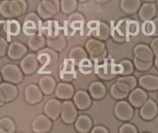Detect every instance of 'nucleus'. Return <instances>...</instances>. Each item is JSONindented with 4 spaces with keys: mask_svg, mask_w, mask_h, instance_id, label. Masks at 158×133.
Here are the masks:
<instances>
[{
    "mask_svg": "<svg viewBox=\"0 0 158 133\" xmlns=\"http://www.w3.org/2000/svg\"><path fill=\"white\" fill-rule=\"evenodd\" d=\"M7 42L4 38L0 37V57H2L7 52Z\"/></svg>",
    "mask_w": 158,
    "mask_h": 133,
    "instance_id": "obj_45",
    "label": "nucleus"
},
{
    "mask_svg": "<svg viewBox=\"0 0 158 133\" xmlns=\"http://www.w3.org/2000/svg\"><path fill=\"white\" fill-rule=\"evenodd\" d=\"M117 70L113 68L112 65L110 63L104 64L99 66L97 69L98 76L105 81H110L114 78L117 75Z\"/></svg>",
    "mask_w": 158,
    "mask_h": 133,
    "instance_id": "obj_29",
    "label": "nucleus"
},
{
    "mask_svg": "<svg viewBox=\"0 0 158 133\" xmlns=\"http://www.w3.org/2000/svg\"><path fill=\"white\" fill-rule=\"evenodd\" d=\"M114 115L122 121H129L134 115V109L126 101H120L114 106Z\"/></svg>",
    "mask_w": 158,
    "mask_h": 133,
    "instance_id": "obj_8",
    "label": "nucleus"
},
{
    "mask_svg": "<svg viewBox=\"0 0 158 133\" xmlns=\"http://www.w3.org/2000/svg\"><path fill=\"white\" fill-rule=\"evenodd\" d=\"M85 19L81 14L78 13H74L69 15L68 17V22L70 27L73 29H80L84 25Z\"/></svg>",
    "mask_w": 158,
    "mask_h": 133,
    "instance_id": "obj_38",
    "label": "nucleus"
},
{
    "mask_svg": "<svg viewBox=\"0 0 158 133\" xmlns=\"http://www.w3.org/2000/svg\"><path fill=\"white\" fill-rule=\"evenodd\" d=\"M140 31L138 22L135 20L127 19V33L128 35H137Z\"/></svg>",
    "mask_w": 158,
    "mask_h": 133,
    "instance_id": "obj_40",
    "label": "nucleus"
},
{
    "mask_svg": "<svg viewBox=\"0 0 158 133\" xmlns=\"http://www.w3.org/2000/svg\"><path fill=\"white\" fill-rule=\"evenodd\" d=\"M151 49L153 51L154 55H158V37L155 38L151 43Z\"/></svg>",
    "mask_w": 158,
    "mask_h": 133,
    "instance_id": "obj_47",
    "label": "nucleus"
},
{
    "mask_svg": "<svg viewBox=\"0 0 158 133\" xmlns=\"http://www.w3.org/2000/svg\"><path fill=\"white\" fill-rule=\"evenodd\" d=\"M3 31L7 35L16 36L21 32V25L17 20L9 19L4 22Z\"/></svg>",
    "mask_w": 158,
    "mask_h": 133,
    "instance_id": "obj_32",
    "label": "nucleus"
},
{
    "mask_svg": "<svg viewBox=\"0 0 158 133\" xmlns=\"http://www.w3.org/2000/svg\"><path fill=\"white\" fill-rule=\"evenodd\" d=\"M142 32L145 35L147 36H152L156 32V25L152 20L150 21L143 22L142 25Z\"/></svg>",
    "mask_w": 158,
    "mask_h": 133,
    "instance_id": "obj_39",
    "label": "nucleus"
},
{
    "mask_svg": "<svg viewBox=\"0 0 158 133\" xmlns=\"http://www.w3.org/2000/svg\"><path fill=\"white\" fill-rule=\"evenodd\" d=\"M109 1H97V2H108Z\"/></svg>",
    "mask_w": 158,
    "mask_h": 133,
    "instance_id": "obj_50",
    "label": "nucleus"
},
{
    "mask_svg": "<svg viewBox=\"0 0 158 133\" xmlns=\"http://www.w3.org/2000/svg\"><path fill=\"white\" fill-rule=\"evenodd\" d=\"M112 39L114 42H118V43H122L126 42L127 40V35L124 34L123 32H121L119 29L117 27H114L113 31L111 33Z\"/></svg>",
    "mask_w": 158,
    "mask_h": 133,
    "instance_id": "obj_42",
    "label": "nucleus"
},
{
    "mask_svg": "<svg viewBox=\"0 0 158 133\" xmlns=\"http://www.w3.org/2000/svg\"><path fill=\"white\" fill-rule=\"evenodd\" d=\"M158 107L155 101L152 99H148L140 107V115L142 118L146 121L154 119L157 115Z\"/></svg>",
    "mask_w": 158,
    "mask_h": 133,
    "instance_id": "obj_16",
    "label": "nucleus"
},
{
    "mask_svg": "<svg viewBox=\"0 0 158 133\" xmlns=\"http://www.w3.org/2000/svg\"><path fill=\"white\" fill-rule=\"evenodd\" d=\"M43 35L48 39L58 36L59 34V24L56 20H47L41 25Z\"/></svg>",
    "mask_w": 158,
    "mask_h": 133,
    "instance_id": "obj_22",
    "label": "nucleus"
},
{
    "mask_svg": "<svg viewBox=\"0 0 158 133\" xmlns=\"http://www.w3.org/2000/svg\"><path fill=\"white\" fill-rule=\"evenodd\" d=\"M60 10L59 0H43L37 6V13L41 19L49 20L56 16Z\"/></svg>",
    "mask_w": 158,
    "mask_h": 133,
    "instance_id": "obj_2",
    "label": "nucleus"
},
{
    "mask_svg": "<svg viewBox=\"0 0 158 133\" xmlns=\"http://www.w3.org/2000/svg\"><path fill=\"white\" fill-rule=\"evenodd\" d=\"M86 53H89L92 59L102 60L107 55L104 43L95 39H89L85 44Z\"/></svg>",
    "mask_w": 158,
    "mask_h": 133,
    "instance_id": "obj_4",
    "label": "nucleus"
},
{
    "mask_svg": "<svg viewBox=\"0 0 158 133\" xmlns=\"http://www.w3.org/2000/svg\"><path fill=\"white\" fill-rule=\"evenodd\" d=\"M115 84L120 91L129 94L137 86V79L133 76H122L118 78Z\"/></svg>",
    "mask_w": 158,
    "mask_h": 133,
    "instance_id": "obj_20",
    "label": "nucleus"
},
{
    "mask_svg": "<svg viewBox=\"0 0 158 133\" xmlns=\"http://www.w3.org/2000/svg\"><path fill=\"white\" fill-rule=\"evenodd\" d=\"M78 6V2L76 0H61L60 2L61 10L66 15L73 14Z\"/></svg>",
    "mask_w": 158,
    "mask_h": 133,
    "instance_id": "obj_37",
    "label": "nucleus"
},
{
    "mask_svg": "<svg viewBox=\"0 0 158 133\" xmlns=\"http://www.w3.org/2000/svg\"><path fill=\"white\" fill-rule=\"evenodd\" d=\"M88 28L92 36L101 42L107 40L111 35L110 27L106 22L98 20L91 21L88 23Z\"/></svg>",
    "mask_w": 158,
    "mask_h": 133,
    "instance_id": "obj_3",
    "label": "nucleus"
},
{
    "mask_svg": "<svg viewBox=\"0 0 158 133\" xmlns=\"http://www.w3.org/2000/svg\"><path fill=\"white\" fill-rule=\"evenodd\" d=\"M129 104L135 108H140L148 100V94L142 88H136L129 93Z\"/></svg>",
    "mask_w": 158,
    "mask_h": 133,
    "instance_id": "obj_14",
    "label": "nucleus"
},
{
    "mask_svg": "<svg viewBox=\"0 0 158 133\" xmlns=\"http://www.w3.org/2000/svg\"><path fill=\"white\" fill-rule=\"evenodd\" d=\"M39 87L43 94L50 95L56 91L57 84L53 77L50 76H44L39 80Z\"/></svg>",
    "mask_w": 158,
    "mask_h": 133,
    "instance_id": "obj_23",
    "label": "nucleus"
},
{
    "mask_svg": "<svg viewBox=\"0 0 158 133\" xmlns=\"http://www.w3.org/2000/svg\"><path fill=\"white\" fill-rule=\"evenodd\" d=\"M135 58L139 61L143 62H151L153 61L154 53L149 47L144 44H139L135 47L134 50Z\"/></svg>",
    "mask_w": 158,
    "mask_h": 133,
    "instance_id": "obj_13",
    "label": "nucleus"
},
{
    "mask_svg": "<svg viewBox=\"0 0 158 133\" xmlns=\"http://www.w3.org/2000/svg\"><path fill=\"white\" fill-rule=\"evenodd\" d=\"M41 20L39 15L35 13H30L26 15L24 18L23 25H22V31L26 35L32 36L37 34L39 27H41Z\"/></svg>",
    "mask_w": 158,
    "mask_h": 133,
    "instance_id": "obj_6",
    "label": "nucleus"
},
{
    "mask_svg": "<svg viewBox=\"0 0 158 133\" xmlns=\"http://www.w3.org/2000/svg\"><path fill=\"white\" fill-rule=\"evenodd\" d=\"M37 59L41 66H50L56 62L58 55L54 50L51 49H43L39 51L37 54Z\"/></svg>",
    "mask_w": 158,
    "mask_h": 133,
    "instance_id": "obj_21",
    "label": "nucleus"
},
{
    "mask_svg": "<svg viewBox=\"0 0 158 133\" xmlns=\"http://www.w3.org/2000/svg\"><path fill=\"white\" fill-rule=\"evenodd\" d=\"M87 56L88 55L86 50L81 47H75L69 53V59L76 65H78L81 61L87 59Z\"/></svg>",
    "mask_w": 158,
    "mask_h": 133,
    "instance_id": "obj_34",
    "label": "nucleus"
},
{
    "mask_svg": "<svg viewBox=\"0 0 158 133\" xmlns=\"http://www.w3.org/2000/svg\"><path fill=\"white\" fill-rule=\"evenodd\" d=\"M90 133H109V131L103 126H96L93 127Z\"/></svg>",
    "mask_w": 158,
    "mask_h": 133,
    "instance_id": "obj_46",
    "label": "nucleus"
},
{
    "mask_svg": "<svg viewBox=\"0 0 158 133\" xmlns=\"http://www.w3.org/2000/svg\"><path fill=\"white\" fill-rule=\"evenodd\" d=\"M20 67L24 74L32 75L38 70L39 61L37 56L33 53H29L26 55L20 62Z\"/></svg>",
    "mask_w": 158,
    "mask_h": 133,
    "instance_id": "obj_9",
    "label": "nucleus"
},
{
    "mask_svg": "<svg viewBox=\"0 0 158 133\" xmlns=\"http://www.w3.org/2000/svg\"><path fill=\"white\" fill-rule=\"evenodd\" d=\"M48 45L54 51H62L67 46V41L63 35H59L54 38L48 39Z\"/></svg>",
    "mask_w": 158,
    "mask_h": 133,
    "instance_id": "obj_33",
    "label": "nucleus"
},
{
    "mask_svg": "<svg viewBox=\"0 0 158 133\" xmlns=\"http://www.w3.org/2000/svg\"><path fill=\"white\" fill-rule=\"evenodd\" d=\"M24 97L27 103L34 105L41 102L43 99V93L39 86L31 84L26 87L24 90Z\"/></svg>",
    "mask_w": 158,
    "mask_h": 133,
    "instance_id": "obj_12",
    "label": "nucleus"
},
{
    "mask_svg": "<svg viewBox=\"0 0 158 133\" xmlns=\"http://www.w3.org/2000/svg\"><path fill=\"white\" fill-rule=\"evenodd\" d=\"M134 64L129 60L124 59L118 64L117 72L123 76H131L134 72Z\"/></svg>",
    "mask_w": 158,
    "mask_h": 133,
    "instance_id": "obj_35",
    "label": "nucleus"
},
{
    "mask_svg": "<svg viewBox=\"0 0 158 133\" xmlns=\"http://www.w3.org/2000/svg\"><path fill=\"white\" fill-rule=\"evenodd\" d=\"M4 104H5V102H3L2 98L1 95H0V106H2V105H4Z\"/></svg>",
    "mask_w": 158,
    "mask_h": 133,
    "instance_id": "obj_49",
    "label": "nucleus"
},
{
    "mask_svg": "<svg viewBox=\"0 0 158 133\" xmlns=\"http://www.w3.org/2000/svg\"><path fill=\"white\" fill-rule=\"evenodd\" d=\"M155 66L158 69V55L156 56L155 59Z\"/></svg>",
    "mask_w": 158,
    "mask_h": 133,
    "instance_id": "obj_48",
    "label": "nucleus"
},
{
    "mask_svg": "<svg viewBox=\"0 0 158 133\" xmlns=\"http://www.w3.org/2000/svg\"><path fill=\"white\" fill-rule=\"evenodd\" d=\"M62 103L56 98H52L48 101L44 106V112L49 118L55 121L61 115Z\"/></svg>",
    "mask_w": 158,
    "mask_h": 133,
    "instance_id": "obj_11",
    "label": "nucleus"
},
{
    "mask_svg": "<svg viewBox=\"0 0 158 133\" xmlns=\"http://www.w3.org/2000/svg\"><path fill=\"white\" fill-rule=\"evenodd\" d=\"M60 78L65 83L71 82L76 78V70L73 62L66 61L62 64L60 69Z\"/></svg>",
    "mask_w": 158,
    "mask_h": 133,
    "instance_id": "obj_25",
    "label": "nucleus"
},
{
    "mask_svg": "<svg viewBox=\"0 0 158 133\" xmlns=\"http://www.w3.org/2000/svg\"><path fill=\"white\" fill-rule=\"evenodd\" d=\"M143 133H146V132H143Z\"/></svg>",
    "mask_w": 158,
    "mask_h": 133,
    "instance_id": "obj_52",
    "label": "nucleus"
},
{
    "mask_svg": "<svg viewBox=\"0 0 158 133\" xmlns=\"http://www.w3.org/2000/svg\"><path fill=\"white\" fill-rule=\"evenodd\" d=\"M119 133H138V130L134 125L127 123L120 127Z\"/></svg>",
    "mask_w": 158,
    "mask_h": 133,
    "instance_id": "obj_44",
    "label": "nucleus"
},
{
    "mask_svg": "<svg viewBox=\"0 0 158 133\" xmlns=\"http://www.w3.org/2000/svg\"><path fill=\"white\" fill-rule=\"evenodd\" d=\"M46 43V39L44 35L40 33H37V34L30 37L27 41V46L32 51L39 52L44 48Z\"/></svg>",
    "mask_w": 158,
    "mask_h": 133,
    "instance_id": "obj_30",
    "label": "nucleus"
},
{
    "mask_svg": "<svg viewBox=\"0 0 158 133\" xmlns=\"http://www.w3.org/2000/svg\"><path fill=\"white\" fill-rule=\"evenodd\" d=\"M73 102L76 108L80 110H85L92 104L91 96L85 90H78L73 96Z\"/></svg>",
    "mask_w": 158,
    "mask_h": 133,
    "instance_id": "obj_15",
    "label": "nucleus"
},
{
    "mask_svg": "<svg viewBox=\"0 0 158 133\" xmlns=\"http://www.w3.org/2000/svg\"><path fill=\"white\" fill-rule=\"evenodd\" d=\"M139 85L143 89L148 91H155L158 89V76L154 75H145L138 80Z\"/></svg>",
    "mask_w": 158,
    "mask_h": 133,
    "instance_id": "obj_24",
    "label": "nucleus"
},
{
    "mask_svg": "<svg viewBox=\"0 0 158 133\" xmlns=\"http://www.w3.org/2000/svg\"><path fill=\"white\" fill-rule=\"evenodd\" d=\"M27 52V48L25 45L19 42H12L7 49V56L12 60H19L23 59Z\"/></svg>",
    "mask_w": 158,
    "mask_h": 133,
    "instance_id": "obj_17",
    "label": "nucleus"
},
{
    "mask_svg": "<svg viewBox=\"0 0 158 133\" xmlns=\"http://www.w3.org/2000/svg\"><path fill=\"white\" fill-rule=\"evenodd\" d=\"M140 1L139 0H122L120 1V9L128 15L135 14L140 10Z\"/></svg>",
    "mask_w": 158,
    "mask_h": 133,
    "instance_id": "obj_31",
    "label": "nucleus"
},
{
    "mask_svg": "<svg viewBox=\"0 0 158 133\" xmlns=\"http://www.w3.org/2000/svg\"><path fill=\"white\" fill-rule=\"evenodd\" d=\"M1 81H2V76L1 75H0V83H1Z\"/></svg>",
    "mask_w": 158,
    "mask_h": 133,
    "instance_id": "obj_51",
    "label": "nucleus"
},
{
    "mask_svg": "<svg viewBox=\"0 0 158 133\" xmlns=\"http://www.w3.org/2000/svg\"><path fill=\"white\" fill-rule=\"evenodd\" d=\"M0 95L5 103L14 101L18 95V89L14 84L2 83L0 84Z\"/></svg>",
    "mask_w": 158,
    "mask_h": 133,
    "instance_id": "obj_18",
    "label": "nucleus"
},
{
    "mask_svg": "<svg viewBox=\"0 0 158 133\" xmlns=\"http://www.w3.org/2000/svg\"><path fill=\"white\" fill-rule=\"evenodd\" d=\"M27 9V3L24 0H4L0 3V14L7 19L22 16Z\"/></svg>",
    "mask_w": 158,
    "mask_h": 133,
    "instance_id": "obj_1",
    "label": "nucleus"
},
{
    "mask_svg": "<svg viewBox=\"0 0 158 133\" xmlns=\"http://www.w3.org/2000/svg\"><path fill=\"white\" fill-rule=\"evenodd\" d=\"M61 117L62 121L67 124H72L76 122L78 118V111L74 103L71 101H65L62 104Z\"/></svg>",
    "mask_w": 158,
    "mask_h": 133,
    "instance_id": "obj_7",
    "label": "nucleus"
},
{
    "mask_svg": "<svg viewBox=\"0 0 158 133\" xmlns=\"http://www.w3.org/2000/svg\"><path fill=\"white\" fill-rule=\"evenodd\" d=\"M93 121L88 115H81L77 118L75 122V128L79 133H88L92 130Z\"/></svg>",
    "mask_w": 158,
    "mask_h": 133,
    "instance_id": "obj_27",
    "label": "nucleus"
},
{
    "mask_svg": "<svg viewBox=\"0 0 158 133\" xmlns=\"http://www.w3.org/2000/svg\"><path fill=\"white\" fill-rule=\"evenodd\" d=\"M157 6L155 3H144L139 10V18L142 21H150L155 16Z\"/></svg>",
    "mask_w": 158,
    "mask_h": 133,
    "instance_id": "obj_26",
    "label": "nucleus"
},
{
    "mask_svg": "<svg viewBox=\"0 0 158 133\" xmlns=\"http://www.w3.org/2000/svg\"><path fill=\"white\" fill-rule=\"evenodd\" d=\"M152 64H153V61L143 62V61H140L134 58V66L137 70L140 71V72H145V71L148 70L152 67Z\"/></svg>",
    "mask_w": 158,
    "mask_h": 133,
    "instance_id": "obj_43",
    "label": "nucleus"
},
{
    "mask_svg": "<svg viewBox=\"0 0 158 133\" xmlns=\"http://www.w3.org/2000/svg\"><path fill=\"white\" fill-rule=\"evenodd\" d=\"M55 95L58 98L69 101L75 95V89L72 84L65 82L59 83L56 87Z\"/></svg>",
    "mask_w": 158,
    "mask_h": 133,
    "instance_id": "obj_19",
    "label": "nucleus"
},
{
    "mask_svg": "<svg viewBox=\"0 0 158 133\" xmlns=\"http://www.w3.org/2000/svg\"><path fill=\"white\" fill-rule=\"evenodd\" d=\"M3 79L7 83L13 84H19L24 79L23 73L17 65L8 64L5 65L1 70Z\"/></svg>",
    "mask_w": 158,
    "mask_h": 133,
    "instance_id": "obj_5",
    "label": "nucleus"
},
{
    "mask_svg": "<svg viewBox=\"0 0 158 133\" xmlns=\"http://www.w3.org/2000/svg\"><path fill=\"white\" fill-rule=\"evenodd\" d=\"M52 126V120L46 115H39L32 122V130L35 133H48Z\"/></svg>",
    "mask_w": 158,
    "mask_h": 133,
    "instance_id": "obj_10",
    "label": "nucleus"
},
{
    "mask_svg": "<svg viewBox=\"0 0 158 133\" xmlns=\"http://www.w3.org/2000/svg\"><path fill=\"white\" fill-rule=\"evenodd\" d=\"M89 93L90 96L95 100H101L106 94V87L102 82L94 81L89 85Z\"/></svg>",
    "mask_w": 158,
    "mask_h": 133,
    "instance_id": "obj_28",
    "label": "nucleus"
},
{
    "mask_svg": "<svg viewBox=\"0 0 158 133\" xmlns=\"http://www.w3.org/2000/svg\"><path fill=\"white\" fill-rule=\"evenodd\" d=\"M16 125L14 121L8 117L0 119V133H15Z\"/></svg>",
    "mask_w": 158,
    "mask_h": 133,
    "instance_id": "obj_36",
    "label": "nucleus"
},
{
    "mask_svg": "<svg viewBox=\"0 0 158 133\" xmlns=\"http://www.w3.org/2000/svg\"><path fill=\"white\" fill-rule=\"evenodd\" d=\"M110 94L112 95V97L116 100H123V99L127 98L129 94L127 93H124L123 92H121L118 89L116 84L114 83L112 85V87L110 88Z\"/></svg>",
    "mask_w": 158,
    "mask_h": 133,
    "instance_id": "obj_41",
    "label": "nucleus"
}]
</instances>
